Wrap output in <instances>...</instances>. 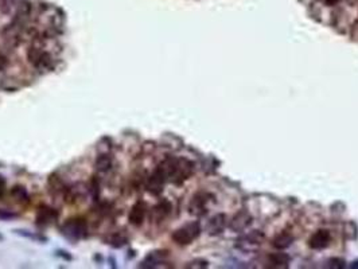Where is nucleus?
Here are the masks:
<instances>
[{
	"mask_svg": "<svg viewBox=\"0 0 358 269\" xmlns=\"http://www.w3.org/2000/svg\"><path fill=\"white\" fill-rule=\"evenodd\" d=\"M159 167L167 175V179L174 184H182L194 171V164L187 159L168 158L159 164Z\"/></svg>",
	"mask_w": 358,
	"mask_h": 269,
	"instance_id": "nucleus-1",
	"label": "nucleus"
},
{
	"mask_svg": "<svg viewBox=\"0 0 358 269\" xmlns=\"http://www.w3.org/2000/svg\"><path fill=\"white\" fill-rule=\"evenodd\" d=\"M201 234V226L198 222H190L183 225L172 233V241L178 245H189Z\"/></svg>",
	"mask_w": 358,
	"mask_h": 269,
	"instance_id": "nucleus-2",
	"label": "nucleus"
},
{
	"mask_svg": "<svg viewBox=\"0 0 358 269\" xmlns=\"http://www.w3.org/2000/svg\"><path fill=\"white\" fill-rule=\"evenodd\" d=\"M211 202H213V197L209 193H198L191 199L190 205H189V211L191 215L202 217L209 211Z\"/></svg>",
	"mask_w": 358,
	"mask_h": 269,
	"instance_id": "nucleus-3",
	"label": "nucleus"
},
{
	"mask_svg": "<svg viewBox=\"0 0 358 269\" xmlns=\"http://www.w3.org/2000/svg\"><path fill=\"white\" fill-rule=\"evenodd\" d=\"M166 182H168L167 175H166L163 170L158 166V168L152 172L151 175H150V178L147 179L146 190L151 195H160L162 191H163Z\"/></svg>",
	"mask_w": 358,
	"mask_h": 269,
	"instance_id": "nucleus-4",
	"label": "nucleus"
},
{
	"mask_svg": "<svg viewBox=\"0 0 358 269\" xmlns=\"http://www.w3.org/2000/svg\"><path fill=\"white\" fill-rule=\"evenodd\" d=\"M86 232V223L82 219H70L62 226V233L70 240L81 238Z\"/></svg>",
	"mask_w": 358,
	"mask_h": 269,
	"instance_id": "nucleus-5",
	"label": "nucleus"
},
{
	"mask_svg": "<svg viewBox=\"0 0 358 269\" xmlns=\"http://www.w3.org/2000/svg\"><path fill=\"white\" fill-rule=\"evenodd\" d=\"M330 241H331L330 232L322 229V230H318L312 234L311 238L308 240V245H310L311 249L322 250L329 246Z\"/></svg>",
	"mask_w": 358,
	"mask_h": 269,
	"instance_id": "nucleus-6",
	"label": "nucleus"
},
{
	"mask_svg": "<svg viewBox=\"0 0 358 269\" xmlns=\"http://www.w3.org/2000/svg\"><path fill=\"white\" fill-rule=\"evenodd\" d=\"M146 215H147V205L139 201L131 207L128 215L129 223L133 226H140L141 223L144 222V219H146Z\"/></svg>",
	"mask_w": 358,
	"mask_h": 269,
	"instance_id": "nucleus-7",
	"label": "nucleus"
},
{
	"mask_svg": "<svg viewBox=\"0 0 358 269\" xmlns=\"http://www.w3.org/2000/svg\"><path fill=\"white\" fill-rule=\"evenodd\" d=\"M225 226H226L225 215L218 214V215H216V217H213V218H211L210 221L207 222L206 230H207V233L210 234V236H217V234H220L224 232Z\"/></svg>",
	"mask_w": 358,
	"mask_h": 269,
	"instance_id": "nucleus-8",
	"label": "nucleus"
},
{
	"mask_svg": "<svg viewBox=\"0 0 358 269\" xmlns=\"http://www.w3.org/2000/svg\"><path fill=\"white\" fill-rule=\"evenodd\" d=\"M171 213V203L168 201H162L152 209V219L156 222H162Z\"/></svg>",
	"mask_w": 358,
	"mask_h": 269,
	"instance_id": "nucleus-9",
	"label": "nucleus"
},
{
	"mask_svg": "<svg viewBox=\"0 0 358 269\" xmlns=\"http://www.w3.org/2000/svg\"><path fill=\"white\" fill-rule=\"evenodd\" d=\"M292 241H294V237H292L290 233H280L279 236H276V237L273 238L272 241V245L273 248H276V249H285V248H288V246L291 245Z\"/></svg>",
	"mask_w": 358,
	"mask_h": 269,
	"instance_id": "nucleus-10",
	"label": "nucleus"
},
{
	"mask_svg": "<svg viewBox=\"0 0 358 269\" xmlns=\"http://www.w3.org/2000/svg\"><path fill=\"white\" fill-rule=\"evenodd\" d=\"M249 221L250 217L246 214V213H238L233 218V221H232V229L236 232L242 230V229H245V227L248 226Z\"/></svg>",
	"mask_w": 358,
	"mask_h": 269,
	"instance_id": "nucleus-11",
	"label": "nucleus"
},
{
	"mask_svg": "<svg viewBox=\"0 0 358 269\" xmlns=\"http://www.w3.org/2000/svg\"><path fill=\"white\" fill-rule=\"evenodd\" d=\"M269 264L273 268H283L288 266L290 264V257L285 253H275L269 256Z\"/></svg>",
	"mask_w": 358,
	"mask_h": 269,
	"instance_id": "nucleus-12",
	"label": "nucleus"
},
{
	"mask_svg": "<svg viewBox=\"0 0 358 269\" xmlns=\"http://www.w3.org/2000/svg\"><path fill=\"white\" fill-rule=\"evenodd\" d=\"M96 167H97V170L100 172L109 171L111 167H112V159H111L108 155L98 156L97 160H96Z\"/></svg>",
	"mask_w": 358,
	"mask_h": 269,
	"instance_id": "nucleus-13",
	"label": "nucleus"
},
{
	"mask_svg": "<svg viewBox=\"0 0 358 269\" xmlns=\"http://www.w3.org/2000/svg\"><path fill=\"white\" fill-rule=\"evenodd\" d=\"M55 215L53 214V211H51V209H41V211H39L38 214V221L39 222H50V221H53L54 219Z\"/></svg>",
	"mask_w": 358,
	"mask_h": 269,
	"instance_id": "nucleus-14",
	"label": "nucleus"
},
{
	"mask_svg": "<svg viewBox=\"0 0 358 269\" xmlns=\"http://www.w3.org/2000/svg\"><path fill=\"white\" fill-rule=\"evenodd\" d=\"M8 66V61L4 55L0 54V71H3Z\"/></svg>",
	"mask_w": 358,
	"mask_h": 269,
	"instance_id": "nucleus-15",
	"label": "nucleus"
},
{
	"mask_svg": "<svg viewBox=\"0 0 358 269\" xmlns=\"http://www.w3.org/2000/svg\"><path fill=\"white\" fill-rule=\"evenodd\" d=\"M4 191V180L2 179V176H0V194Z\"/></svg>",
	"mask_w": 358,
	"mask_h": 269,
	"instance_id": "nucleus-16",
	"label": "nucleus"
},
{
	"mask_svg": "<svg viewBox=\"0 0 358 269\" xmlns=\"http://www.w3.org/2000/svg\"><path fill=\"white\" fill-rule=\"evenodd\" d=\"M338 2H341V0H325V3L330 4V6H333V4L338 3Z\"/></svg>",
	"mask_w": 358,
	"mask_h": 269,
	"instance_id": "nucleus-17",
	"label": "nucleus"
}]
</instances>
